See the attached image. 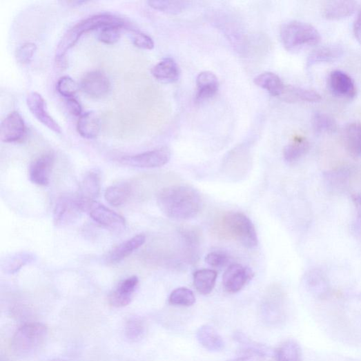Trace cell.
<instances>
[{
  "label": "cell",
  "instance_id": "obj_35",
  "mask_svg": "<svg viewBox=\"0 0 361 361\" xmlns=\"http://www.w3.org/2000/svg\"><path fill=\"white\" fill-rule=\"evenodd\" d=\"M145 324L144 321L138 317L130 318L125 326L126 338L133 342L142 340L145 335Z\"/></svg>",
  "mask_w": 361,
  "mask_h": 361
},
{
  "label": "cell",
  "instance_id": "obj_1",
  "mask_svg": "<svg viewBox=\"0 0 361 361\" xmlns=\"http://www.w3.org/2000/svg\"><path fill=\"white\" fill-rule=\"evenodd\" d=\"M157 202L164 215L178 220H187L196 217L203 206L200 193L186 185L162 188L157 194Z\"/></svg>",
  "mask_w": 361,
  "mask_h": 361
},
{
  "label": "cell",
  "instance_id": "obj_39",
  "mask_svg": "<svg viewBox=\"0 0 361 361\" xmlns=\"http://www.w3.org/2000/svg\"><path fill=\"white\" fill-rule=\"evenodd\" d=\"M207 264L215 269H222L226 267L231 262V257L227 254L220 251L210 253L206 257Z\"/></svg>",
  "mask_w": 361,
  "mask_h": 361
},
{
  "label": "cell",
  "instance_id": "obj_42",
  "mask_svg": "<svg viewBox=\"0 0 361 361\" xmlns=\"http://www.w3.org/2000/svg\"><path fill=\"white\" fill-rule=\"evenodd\" d=\"M66 106L69 112L74 116H81L82 113V108L80 103L76 99V98L69 97L66 101Z\"/></svg>",
  "mask_w": 361,
  "mask_h": 361
},
{
  "label": "cell",
  "instance_id": "obj_33",
  "mask_svg": "<svg viewBox=\"0 0 361 361\" xmlns=\"http://www.w3.org/2000/svg\"><path fill=\"white\" fill-rule=\"evenodd\" d=\"M148 3L150 7L156 10L170 14H178L182 12L189 4L186 1H168V0H154Z\"/></svg>",
  "mask_w": 361,
  "mask_h": 361
},
{
  "label": "cell",
  "instance_id": "obj_13",
  "mask_svg": "<svg viewBox=\"0 0 361 361\" xmlns=\"http://www.w3.org/2000/svg\"><path fill=\"white\" fill-rule=\"evenodd\" d=\"M55 154L48 152L36 159L30 165L29 177L30 181L39 186H47L54 166Z\"/></svg>",
  "mask_w": 361,
  "mask_h": 361
},
{
  "label": "cell",
  "instance_id": "obj_21",
  "mask_svg": "<svg viewBox=\"0 0 361 361\" xmlns=\"http://www.w3.org/2000/svg\"><path fill=\"white\" fill-rule=\"evenodd\" d=\"M101 122L97 115L94 112H88L79 117L77 121V130L84 138L92 139L100 133Z\"/></svg>",
  "mask_w": 361,
  "mask_h": 361
},
{
  "label": "cell",
  "instance_id": "obj_25",
  "mask_svg": "<svg viewBox=\"0 0 361 361\" xmlns=\"http://www.w3.org/2000/svg\"><path fill=\"white\" fill-rule=\"evenodd\" d=\"M254 83L275 97L282 96L286 87L280 77L273 72L259 75L254 79Z\"/></svg>",
  "mask_w": 361,
  "mask_h": 361
},
{
  "label": "cell",
  "instance_id": "obj_14",
  "mask_svg": "<svg viewBox=\"0 0 361 361\" xmlns=\"http://www.w3.org/2000/svg\"><path fill=\"white\" fill-rule=\"evenodd\" d=\"M328 87L332 93L341 99L352 100L356 95L353 80L347 73L335 70L328 77Z\"/></svg>",
  "mask_w": 361,
  "mask_h": 361
},
{
  "label": "cell",
  "instance_id": "obj_24",
  "mask_svg": "<svg viewBox=\"0 0 361 361\" xmlns=\"http://www.w3.org/2000/svg\"><path fill=\"white\" fill-rule=\"evenodd\" d=\"M282 96L289 102L318 103L321 101V96L318 92L295 86H286Z\"/></svg>",
  "mask_w": 361,
  "mask_h": 361
},
{
  "label": "cell",
  "instance_id": "obj_41",
  "mask_svg": "<svg viewBox=\"0 0 361 361\" xmlns=\"http://www.w3.org/2000/svg\"><path fill=\"white\" fill-rule=\"evenodd\" d=\"M353 202L357 212L354 223V231L357 237L361 240V195H354L353 196Z\"/></svg>",
  "mask_w": 361,
  "mask_h": 361
},
{
  "label": "cell",
  "instance_id": "obj_28",
  "mask_svg": "<svg viewBox=\"0 0 361 361\" xmlns=\"http://www.w3.org/2000/svg\"><path fill=\"white\" fill-rule=\"evenodd\" d=\"M130 192L131 187L129 184L126 182L116 184L107 188L105 199L113 206H121L127 202Z\"/></svg>",
  "mask_w": 361,
  "mask_h": 361
},
{
  "label": "cell",
  "instance_id": "obj_40",
  "mask_svg": "<svg viewBox=\"0 0 361 361\" xmlns=\"http://www.w3.org/2000/svg\"><path fill=\"white\" fill-rule=\"evenodd\" d=\"M131 39L135 46L141 49L150 50L154 48L155 44L153 39L141 31L133 30L131 34Z\"/></svg>",
  "mask_w": 361,
  "mask_h": 361
},
{
  "label": "cell",
  "instance_id": "obj_5",
  "mask_svg": "<svg viewBox=\"0 0 361 361\" xmlns=\"http://www.w3.org/2000/svg\"><path fill=\"white\" fill-rule=\"evenodd\" d=\"M48 330L40 322H30L21 326L15 333L12 347L19 355H30L37 353L45 344Z\"/></svg>",
  "mask_w": 361,
  "mask_h": 361
},
{
  "label": "cell",
  "instance_id": "obj_30",
  "mask_svg": "<svg viewBox=\"0 0 361 361\" xmlns=\"http://www.w3.org/2000/svg\"><path fill=\"white\" fill-rule=\"evenodd\" d=\"M35 255L30 253L21 252L6 258L3 262V271L9 274H15L23 266L34 261Z\"/></svg>",
  "mask_w": 361,
  "mask_h": 361
},
{
  "label": "cell",
  "instance_id": "obj_4",
  "mask_svg": "<svg viewBox=\"0 0 361 361\" xmlns=\"http://www.w3.org/2000/svg\"><path fill=\"white\" fill-rule=\"evenodd\" d=\"M280 39L285 49L290 52L317 45L321 40L318 31L313 26L297 21L282 25Z\"/></svg>",
  "mask_w": 361,
  "mask_h": 361
},
{
  "label": "cell",
  "instance_id": "obj_45",
  "mask_svg": "<svg viewBox=\"0 0 361 361\" xmlns=\"http://www.w3.org/2000/svg\"><path fill=\"white\" fill-rule=\"evenodd\" d=\"M53 361H64V360H53Z\"/></svg>",
  "mask_w": 361,
  "mask_h": 361
},
{
  "label": "cell",
  "instance_id": "obj_27",
  "mask_svg": "<svg viewBox=\"0 0 361 361\" xmlns=\"http://www.w3.org/2000/svg\"><path fill=\"white\" fill-rule=\"evenodd\" d=\"M217 273L215 271L203 269L193 275V284L197 291L204 295L210 294L216 283Z\"/></svg>",
  "mask_w": 361,
  "mask_h": 361
},
{
  "label": "cell",
  "instance_id": "obj_32",
  "mask_svg": "<svg viewBox=\"0 0 361 361\" xmlns=\"http://www.w3.org/2000/svg\"><path fill=\"white\" fill-rule=\"evenodd\" d=\"M313 127L318 134H333L338 125L331 116L322 113H315L312 118Z\"/></svg>",
  "mask_w": 361,
  "mask_h": 361
},
{
  "label": "cell",
  "instance_id": "obj_6",
  "mask_svg": "<svg viewBox=\"0 0 361 361\" xmlns=\"http://www.w3.org/2000/svg\"><path fill=\"white\" fill-rule=\"evenodd\" d=\"M89 201L77 196H61L57 201L54 213V223L58 226H64L77 222L84 212H86Z\"/></svg>",
  "mask_w": 361,
  "mask_h": 361
},
{
  "label": "cell",
  "instance_id": "obj_18",
  "mask_svg": "<svg viewBox=\"0 0 361 361\" xmlns=\"http://www.w3.org/2000/svg\"><path fill=\"white\" fill-rule=\"evenodd\" d=\"M101 188V173L97 170H90L83 178L79 196L86 201L93 202L99 195Z\"/></svg>",
  "mask_w": 361,
  "mask_h": 361
},
{
  "label": "cell",
  "instance_id": "obj_34",
  "mask_svg": "<svg viewBox=\"0 0 361 361\" xmlns=\"http://www.w3.org/2000/svg\"><path fill=\"white\" fill-rule=\"evenodd\" d=\"M195 302V297L193 292L185 287L176 289L169 297V303L173 306H191Z\"/></svg>",
  "mask_w": 361,
  "mask_h": 361
},
{
  "label": "cell",
  "instance_id": "obj_29",
  "mask_svg": "<svg viewBox=\"0 0 361 361\" xmlns=\"http://www.w3.org/2000/svg\"><path fill=\"white\" fill-rule=\"evenodd\" d=\"M276 361H302V350L300 344L293 340L282 343L275 351Z\"/></svg>",
  "mask_w": 361,
  "mask_h": 361
},
{
  "label": "cell",
  "instance_id": "obj_44",
  "mask_svg": "<svg viewBox=\"0 0 361 361\" xmlns=\"http://www.w3.org/2000/svg\"><path fill=\"white\" fill-rule=\"evenodd\" d=\"M353 31L355 37L361 45V10L355 21Z\"/></svg>",
  "mask_w": 361,
  "mask_h": 361
},
{
  "label": "cell",
  "instance_id": "obj_16",
  "mask_svg": "<svg viewBox=\"0 0 361 361\" xmlns=\"http://www.w3.org/2000/svg\"><path fill=\"white\" fill-rule=\"evenodd\" d=\"M219 81L211 72H203L196 79L195 101L201 103L211 99L219 90Z\"/></svg>",
  "mask_w": 361,
  "mask_h": 361
},
{
  "label": "cell",
  "instance_id": "obj_31",
  "mask_svg": "<svg viewBox=\"0 0 361 361\" xmlns=\"http://www.w3.org/2000/svg\"><path fill=\"white\" fill-rule=\"evenodd\" d=\"M310 148L309 142L302 138L295 139L287 145L284 150V159L288 162H294L305 155Z\"/></svg>",
  "mask_w": 361,
  "mask_h": 361
},
{
  "label": "cell",
  "instance_id": "obj_7",
  "mask_svg": "<svg viewBox=\"0 0 361 361\" xmlns=\"http://www.w3.org/2000/svg\"><path fill=\"white\" fill-rule=\"evenodd\" d=\"M170 158V150L168 148H161L133 156L122 157L120 162L134 168H156L166 166Z\"/></svg>",
  "mask_w": 361,
  "mask_h": 361
},
{
  "label": "cell",
  "instance_id": "obj_17",
  "mask_svg": "<svg viewBox=\"0 0 361 361\" xmlns=\"http://www.w3.org/2000/svg\"><path fill=\"white\" fill-rule=\"evenodd\" d=\"M151 74L159 82L173 84L180 77V70L177 63L170 57L163 59L154 66Z\"/></svg>",
  "mask_w": 361,
  "mask_h": 361
},
{
  "label": "cell",
  "instance_id": "obj_8",
  "mask_svg": "<svg viewBox=\"0 0 361 361\" xmlns=\"http://www.w3.org/2000/svg\"><path fill=\"white\" fill-rule=\"evenodd\" d=\"M87 213L95 222L113 231H122L126 227V220L121 215L100 203L90 202Z\"/></svg>",
  "mask_w": 361,
  "mask_h": 361
},
{
  "label": "cell",
  "instance_id": "obj_9",
  "mask_svg": "<svg viewBox=\"0 0 361 361\" xmlns=\"http://www.w3.org/2000/svg\"><path fill=\"white\" fill-rule=\"evenodd\" d=\"M254 277V273L248 267L240 264H233L223 275V286L228 293L240 291Z\"/></svg>",
  "mask_w": 361,
  "mask_h": 361
},
{
  "label": "cell",
  "instance_id": "obj_10",
  "mask_svg": "<svg viewBox=\"0 0 361 361\" xmlns=\"http://www.w3.org/2000/svg\"><path fill=\"white\" fill-rule=\"evenodd\" d=\"M80 87L86 95L93 98H101L108 94L111 84L106 74L92 71L81 78Z\"/></svg>",
  "mask_w": 361,
  "mask_h": 361
},
{
  "label": "cell",
  "instance_id": "obj_12",
  "mask_svg": "<svg viewBox=\"0 0 361 361\" xmlns=\"http://www.w3.org/2000/svg\"><path fill=\"white\" fill-rule=\"evenodd\" d=\"M29 110L41 123L54 131L56 134L61 133V128L49 115L46 103L41 94L37 92L29 93L26 98Z\"/></svg>",
  "mask_w": 361,
  "mask_h": 361
},
{
  "label": "cell",
  "instance_id": "obj_26",
  "mask_svg": "<svg viewBox=\"0 0 361 361\" xmlns=\"http://www.w3.org/2000/svg\"><path fill=\"white\" fill-rule=\"evenodd\" d=\"M345 146L349 151L356 157H361V124L351 123L343 131Z\"/></svg>",
  "mask_w": 361,
  "mask_h": 361
},
{
  "label": "cell",
  "instance_id": "obj_3",
  "mask_svg": "<svg viewBox=\"0 0 361 361\" xmlns=\"http://www.w3.org/2000/svg\"><path fill=\"white\" fill-rule=\"evenodd\" d=\"M219 228L224 235L239 242L248 248L257 246L255 228L251 219L241 213L225 214L219 222Z\"/></svg>",
  "mask_w": 361,
  "mask_h": 361
},
{
  "label": "cell",
  "instance_id": "obj_11",
  "mask_svg": "<svg viewBox=\"0 0 361 361\" xmlns=\"http://www.w3.org/2000/svg\"><path fill=\"white\" fill-rule=\"evenodd\" d=\"M26 127L21 115L16 111L10 113L3 121L0 128V139L5 143H15L23 139Z\"/></svg>",
  "mask_w": 361,
  "mask_h": 361
},
{
  "label": "cell",
  "instance_id": "obj_43",
  "mask_svg": "<svg viewBox=\"0 0 361 361\" xmlns=\"http://www.w3.org/2000/svg\"><path fill=\"white\" fill-rule=\"evenodd\" d=\"M266 357L256 353H243L242 355L228 361H262Z\"/></svg>",
  "mask_w": 361,
  "mask_h": 361
},
{
  "label": "cell",
  "instance_id": "obj_36",
  "mask_svg": "<svg viewBox=\"0 0 361 361\" xmlns=\"http://www.w3.org/2000/svg\"><path fill=\"white\" fill-rule=\"evenodd\" d=\"M57 89L62 96L73 97L79 90V85L72 77L64 76L58 80Z\"/></svg>",
  "mask_w": 361,
  "mask_h": 361
},
{
  "label": "cell",
  "instance_id": "obj_20",
  "mask_svg": "<svg viewBox=\"0 0 361 361\" xmlns=\"http://www.w3.org/2000/svg\"><path fill=\"white\" fill-rule=\"evenodd\" d=\"M357 8L353 1H331L326 3L322 8V14L331 20H338L351 16Z\"/></svg>",
  "mask_w": 361,
  "mask_h": 361
},
{
  "label": "cell",
  "instance_id": "obj_37",
  "mask_svg": "<svg viewBox=\"0 0 361 361\" xmlns=\"http://www.w3.org/2000/svg\"><path fill=\"white\" fill-rule=\"evenodd\" d=\"M124 26H108L101 29L97 39L106 44L117 43L121 37V29Z\"/></svg>",
  "mask_w": 361,
  "mask_h": 361
},
{
  "label": "cell",
  "instance_id": "obj_2",
  "mask_svg": "<svg viewBox=\"0 0 361 361\" xmlns=\"http://www.w3.org/2000/svg\"><path fill=\"white\" fill-rule=\"evenodd\" d=\"M125 25L124 21L110 14H99L88 17L69 29L65 32L57 45L55 57L57 60L61 59L66 53L74 47L80 38L86 32L103 28L108 26Z\"/></svg>",
  "mask_w": 361,
  "mask_h": 361
},
{
  "label": "cell",
  "instance_id": "obj_38",
  "mask_svg": "<svg viewBox=\"0 0 361 361\" xmlns=\"http://www.w3.org/2000/svg\"><path fill=\"white\" fill-rule=\"evenodd\" d=\"M37 49V45L30 42L20 46L16 51L17 61L21 64L29 63L34 57Z\"/></svg>",
  "mask_w": 361,
  "mask_h": 361
},
{
  "label": "cell",
  "instance_id": "obj_23",
  "mask_svg": "<svg viewBox=\"0 0 361 361\" xmlns=\"http://www.w3.org/2000/svg\"><path fill=\"white\" fill-rule=\"evenodd\" d=\"M146 242V237L139 235L131 238L118 246L109 255L112 264H118L135 251L142 246Z\"/></svg>",
  "mask_w": 361,
  "mask_h": 361
},
{
  "label": "cell",
  "instance_id": "obj_15",
  "mask_svg": "<svg viewBox=\"0 0 361 361\" xmlns=\"http://www.w3.org/2000/svg\"><path fill=\"white\" fill-rule=\"evenodd\" d=\"M139 282V280L137 276L128 277L121 282L110 294V304L115 308H123L128 306L133 299Z\"/></svg>",
  "mask_w": 361,
  "mask_h": 361
},
{
  "label": "cell",
  "instance_id": "obj_19",
  "mask_svg": "<svg viewBox=\"0 0 361 361\" xmlns=\"http://www.w3.org/2000/svg\"><path fill=\"white\" fill-rule=\"evenodd\" d=\"M196 338L206 349L219 352L224 348V341L220 335L210 325L200 326L196 333Z\"/></svg>",
  "mask_w": 361,
  "mask_h": 361
},
{
  "label": "cell",
  "instance_id": "obj_22",
  "mask_svg": "<svg viewBox=\"0 0 361 361\" xmlns=\"http://www.w3.org/2000/svg\"><path fill=\"white\" fill-rule=\"evenodd\" d=\"M343 53V48L338 45L320 47L309 55L307 65L311 67L318 63L335 61L342 57Z\"/></svg>",
  "mask_w": 361,
  "mask_h": 361
}]
</instances>
